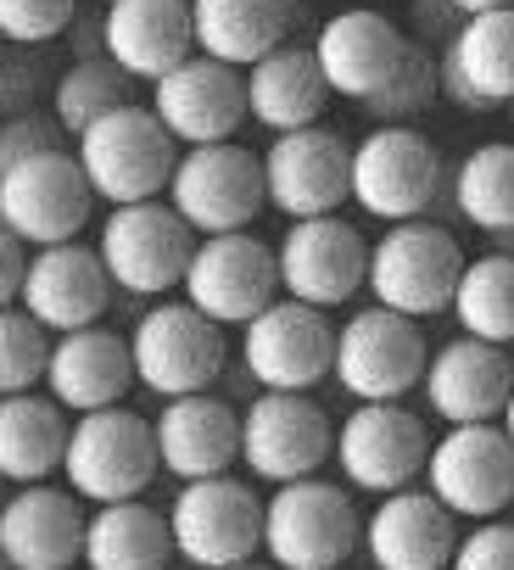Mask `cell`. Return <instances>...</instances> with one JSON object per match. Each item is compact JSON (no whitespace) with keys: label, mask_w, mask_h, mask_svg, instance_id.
I'll list each match as a JSON object with an SVG mask.
<instances>
[{"label":"cell","mask_w":514,"mask_h":570,"mask_svg":"<svg viewBox=\"0 0 514 570\" xmlns=\"http://www.w3.org/2000/svg\"><path fill=\"white\" fill-rule=\"evenodd\" d=\"M464 252L453 240L447 224L431 218H408V224H386L380 240H369V303L403 314V320H436L453 314V292L464 274Z\"/></svg>","instance_id":"6da1fadb"},{"label":"cell","mask_w":514,"mask_h":570,"mask_svg":"<svg viewBox=\"0 0 514 570\" xmlns=\"http://www.w3.org/2000/svg\"><path fill=\"white\" fill-rule=\"evenodd\" d=\"M79 168L96 185V196L107 207H129V202H151L168 196V179L179 168V140L162 129V118L151 107H118L112 118L90 124L79 140Z\"/></svg>","instance_id":"7a4b0ae2"},{"label":"cell","mask_w":514,"mask_h":570,"mask_svg":"<svg viewBox=\"0 0 514 570\" xmlns=\"http://www.w3.org/2000/svg\"><path fill=\"white\" fill-rule=\"evenodd\" d=\"M358 542L364 520L353 509V492L325 475L275 487V498L264 503V553L280 570H342Z\"/></svg>","instance_id":"3957f363"},{"label":"cell","mask_w":514,"mask_h":570,"mask_svg":"<svg viewBox=\"0 0 514 570\" xmlns=\"http://www.w3.org/2000/svg\"><path fill=\"white\" fill-rule=\"evenodd\" d=\"M196 229L174 213L168 196H151V202H129V207H112L96 229V252L112 274L118 292L129 297H168L185 285V268H190V252H196Z\"/></svg>","instance_id":"277c9868"},{"label":"cell","mask_w":514,"mask_h":570,"mask_svg":"<svg viewBox=\"0 0 514 570\" xmlns=\"http://www.w3.org/2000/svg\"><path fill=\"white\" fill-rule=\"evenodd\" d=\"M129 353H135V375L151 397L174 403V397H196L207 392L224 364H229V342L224 325H212L201 308H190L185 297H162L151 303L135 331H129Z\"/></svg>","instance_id":"5b68a950"},{"label":"cell","mask_w":514,"mask_h":570,"mask_svg":"<svg viewBox=\"0 0 514 570\" xmlns=\"http://www.w3.org/2000/svg\"><path fill=\"white\" fill-rule=\"evenodd\" d=\"M447 190L442 151L414 124H375L353 146V202L380 224L425 218Z\"/></svg>","instance_id":"8992f818"},{"label":"cell","mask_w":514,"mask_h":570,"mask_svg":"<svg viewBox=\"0 0 514 570\" xmlns=\"http://www.w3.org/2000/svg\"><path fill=\"white\" fill-rule=\"evenodd\" d=\"M162 470L157 459V431L146 414L135 409H96V414H73L68 431V492H79L85 503H129L151 487V475Z\"/></svg>","instance_id":"52a82bcc"},{"label":"cell","mask_w":514,"mask_h":570,"mask_svg":"<svg viewBox=\"0 0 514 570\" xmlns=\"http://www.w3.org/2000/svg\"><path fill=\"white\" fill-rule=\"evenodd\" d=\"M174 213L196 235H235L251 229L257 213L269 207V179H264V151H246L240 140L218 146H185L179 168L168 179Z\"/></svg>","instance_id":"ba28073f"},{"label":"cell","mask_w":514,"mask_h":570,"mask_svg":"<svg viewBox=\"0 0 514 570\" xmlns=\"http://www.w3.org/2000/svg\"><path fill=\"white\" fill-rule=\"evenodd\" d=\"M179 297L201 308L224 331H246L269 303H280V257L269 240H257L251 229L235 235H201L185 268Z\"/></svg>","instance_id":"9c48e42d"},{"label":"cell","mask_w":514,"mask_h":570,"mask_svg":"<svg viewBox=\"0 0 514 570\" xmlns=\"http://www.w3.org/2000/svg\"><path fill=\"white\" fill-rule=\"evenodd\" d=\"M168 525H174V553L196 570H229L264 553V498L235 475L179 481Z\"/></svg>","instance_id":"30bf717a"},{"label":"cell","mask_w":514,"mask_h":570,"mask_svg":"<svg viewBox=\"0 0 514 570\" xmlns=\"http://www.w3.org/2000/svg\"><path fill=\"white\" fill-rule=\"evenodd\" d=\"M425 331L419 320H403L380 303L347 314V325H336V370L330 381L353 397V403H403L419 381H425Z\"/></svg>","instance_id":"8fae6325"},{"label":"cell","mask_w":514,"mask_h":570,"mask_svg":"<svg viewBox=\"0 0 514 570\" xmlns=\"http://www.w3.org/2000/svg\"><path fill=\"white\" fill-rule=\"evenodd\" d=\"M336 459V425L308 392H257L240 409V464L269 481L291 487L319 475Z\"/></svg>","instance_id":"7c38bea8"},{"label":"cell","mask_w":514,"mask_h":570,"mask_svg":"<svg viewBox=\"0 0 514 570\" xmlns=\"http://www.w3.org/2000/svg\"><path fill=\"white\" fill-rule=\"evenodd\" d=\"M240 364L257 392H314L336 370V325L325 308L280 297L240 331Z\"/></svg>","instance_id":"4fadbf2b"},{"label":"cell","mask_w":514,"mask_h":570,"mask_svg":"<svg viewBox=\"0 0 514 570\" xmlns=\"http://www.w3.org/2000/svg\"><path fill=\"white\" fill-rule=\"evenodd\" d=\"M96 185L79 168V151H51L34 157L12 174H0V224H7L23 246H62L79 240V229L96 213Z\"/></svg>","instance_id":"5bb4252c"},{"label":"cell","mask_w":514,"mask_h":570,"mask_svg":"<svg viewBox=\"0 0 514 570\" xmlns=\"http://www.w3.org/2000/svg\"><path fill=\"white\" fill-rule=\"evenodd\" d=\"M336 464L353 492H403L431 464V431L403 403H358L336 425Z\"/></svg>","instance_id":"9a60e30c"},{"label":"cell","mask_w":514,"mask_h":570,"mask_svg":"<svg viewBox=\"0 0 514 570\" xmlns=\"http://www.w3.org/2000/svg\"><path fill=\"white\" fill-rule=\"evenodd\" d=\"M275 257H280V292L308 303V308H325V314L353 303L369 285V240L342 213L297 218L280 235Z\"/></svg>","instance_id":"2e32d148"},{"label":"cell","mask_w":514,"mask_h":570,"mask_svg":"<svg viewBox=\"0 0 514 570\" xmlns=\"http://www.w3.org/2000/svg\"><path fill=\"white\" fill-rule=\"evenodd\" d=\"M425 487L458 520H497L514 503V442L497 420L486 425H447L431 442Z\"/></svg>","instance_id":"e0dca14e"},{"label":"cell","mask_w":514,"mask_h":570,"mask_svg":"<svg viewBox=\"0 0 514 570\" xmlns=\"http://www.w3.org/2000/svg\"><path fill=\"white\" fill-rule=\"evenodd\" d=\"M264 179H269V207L297 218H330L342 213V202H353V146L314 124V129H291L275 135L264 151Z\"/></svg>","instance_id":"ac0fdd59"},{"label":"cell","mask_w":514,"mask_h":570,"mask_svg":"<svg viewBox=\"0 0 514 570\" xmlns=\"http://www.w3.org/2000/svg\"><path fill=\"white\" fill-rule=\"evenodd\" d=\"M112 292H118V285H112L101 252L85 246V240H62V246L29 252V274H23L18 308H29L51 336H68V331L101 325L107 308H112Z\"/></svg>","instance_id":"d6986e66"},{"label":"cell","mask_w":514,"mask_h":570,"mask_svg":"<svg viewBox=\"0 0 514 570\" xmlns=\"http://www.w3.org/2000/svg\"><path fill=\"white\" fill-rule=\"evenodd\" d=\"M151 112L162 118V129L179 146L235 140V129L251 118V107H246V73L196 51L190 62H179L168 79L151 85Z\"/></svg>","instance_id":"ffe728a7"},{"label":"cell","mask_w":514,"mask_h":570,"mask_svg":"<svg viewBox=\"0 0 514 570\" xmlns=\"http://www.w3.org/2000/svg\"><path fill=\"white\" fill-rule=\"evenodd\" d=\"M419 392H425V409L447 425L503 420V409L514 397V353L475 342V336H453L431 353Z\"/></svg>","instance_id":"44dd1931"},{"label":"cell","mask_w":514,"mask_h":570,"mask_svg":"<svg viewBox=\"0 0 514 570\" xmlns=\"http://www.w3.org/2000/svg\"><path fill=\"white\" fill-rule=\"evenodd\" d=\"M364 553L375 570H447L458 553V514L431 487L386 492L364 520Z\"/></svg>","instance_id":"7402d4cb"},{"label":"cell","mask_w":514,"mask_h":570,"mask_svg":"<svg viewBox=\"0 0 514 570\" xmlns=\"http://www.w3.org/2000/svg\"><path fill=\"white\" fill-rule=\"evenodd\" d=\"M85 498L68 487H18L0 509V553L12 570H73L85 564Z\"/></svg>","instance_id":"603a6c76"},{"label":"cell","mask_w":514,"mask_h":570,"mask_svg":"<svg viewBox=\"0 0 514 570\" xmlns=\"http://www.w3.org/2000/svg\"><path fill=\"white\" fill-rule=\"evenodd\" d=\"M403 51H408V35L375 7H347V12L325 18V29L314 35V57L325 68L330 96L358 101V107L397 73Z\"/></svg>","instance_id":"cb8c5ba5"},{"label":"cell","mask_w":514,"mask_h":570,"mask_svg":"<svg viewBox=\"0 0 514 570\" xmlns=\"http://www.w3.org/2000/svg\"><path fill=\"white\" fill-rule=\"evenodd\" d=\"M129 386H140L129 336H118V331H107V325H90V331H68V336L51 342L46 397H57L68 414L118 409V403L129 397Z\"/></svg>","instance_id":"d4e9b609"},{"label":"cell","mask_w":514,"mask_h":570,"mask_svg":"<svg viewBox=\"0 0 514 570\" xmlns=\"http://www.w3.org/2000/svg\"><path fill=\"white\" fill-rule=\"evenodd\" d=\"M101 29H107V57L135 85H157L196 57L190 0H112V7H101Z\"/></svg>","instance_id":"484cf974"},{"label":"cell","mask_w":514,"mask_h":570,"mask_svg":"<svg viewBox=\"0 0 514 570\" xmlns=\"http://www.w3.org/2000/svg\"><path fill=\"white\" fill-rule=\"evenodd\" d=\"M151 431H157L162 470L179 475V481L229 475L240 464V409H229L212 392L162 403V414L151 420Z\"/></svg>","instance_id":"4316f807"},{"label":"cell","mask_w":514,"mask_h":570,"mask_svg":"<svg viewBox=\"0 0 514 570\" xmlns=\"http://www.w3.org/2000/svg\"><path fill=\"white\" fill-rule=\"evenodd\" d=\"M330 85L325 68L314 57V46L286 40L280 51H269L264 62L246 68V107L251 124H264L269 135H291V129H314L330 107Z\"/></svg>","instance_id":"83f0119b"},{"label":"cell","mask_w":514,"mask_h":570,"mask_svg":"<svg viewBox=\"0 0 514 570\" xmlns=\"http://www.w3.org/2000/svg\"><path fill=\"white\" fill-rule=\"evenodd\" d=\"M303 7L297 0H190V29L196 51L229 68H251L269 51H280L297 29Z\"/></svg>","instance_id":"f1b7e54d"},{"label":"cell","mask_w":514,"mask_h":570,"mask_svg":"<svg viewBox=\"0 0 514 570\" xmlns=\"http://www.w3.org/2000/svg\"><path fill=\"white\" fill-rule=\"evenodd\" d=\"M68 409L40 392L0 397V481L12 487H40L62 470L68 459Z\"/></svg>","instance_id":"f546056e"},{"label":"cell","mask_w":514,"mask_h":570,"mask_svg":"<svg viewBox=\"0 0 514 570\" xmlns=\"http://www.w3.org/2000/svg\"><path fill=\"white\" fill-rule=\"evenodd\" d=\"M174 553V525L162 509L129 498V503H96L85 525V570H162Z\"/></svg>","instance_id":"4dcf8cb0"},{"label":"cell","mask_w":514,"mask_h":570,"mask_svg":"<svg viewBox=\"0 0 514 570\" xmlns=\"http://www.w3.org/2000/svg\"><path fill=\"white\" fill-rule=\"evenodd\" d=\"M442 202L481 235L514 229V146L508 140H486V146L464 151L458 168H447Z\"/></svg>","instance_id":"1f68e13d"},{"label":"cell","mask_w":514,"mask_h":570,"mask_svg":"<svg viewBox=\"0 0 514 570\" xmlns=\"http://www.w3.org/2000/svg\"><path fill=\"white\" fill-rule=\"evenodd\" d=\"M453 320L475 342L514 347V257L508 252H486L464 263L458 292H453Z\"/></svg>","instance_id":"d6a6232c"},{"label":"cell","mask_w":514,"mask_h":570,"mask_svg":"<svg viewBox=\"0 0 514 570\" xmlns=\"http://www.w3.org/2000/svg\"><path fill=\"white\" fill-rule=\"evenodd\" d=\"M442 57L469 79L475 96H486L492 107H508L514 101V7L464 18L458 40L442 46Z\"/></svg>","instance_id":"836d02e7"},{"label":"cell","mask_w":514,"mask_h":570,"mask_svg":"<svg viewBox=\"0 0 514 570\" xmlns=\"http://www.w3.org/2000/svg\"><path fill=\"white\" fill-rule=\"evenodd\" d=\"M118 107H135V79L112 62V57H96V62H68L57 73V90H51V118L68 129V140H79L90 124L112 118Z\"/></svg>","instance_id":"e575fe53"},{"label":"cell","mask_w":514,"mask_h":570,"mask_svg":"<svg viewBox=\"0 0 514 570\" xmlns=\"http://www.w3.org/2000/svg\"><path fill=\"white\" fill-rule=\"evenodd\" d=\"M442 101V68H436V51L408 40L397 73L364 101V118L369 124H414L419 112H431Z\"/></svg>","instance_id":"d590c367"},{"label":"cell","mask_w":514,"mask_h":570,"mask_svg":"<svg viewBox=\"0 0 514 570\" xmlns=\"http://www.w3.org/2000/svg\"><path fill=\"white\" fill-rule=\"evenodd\" d=\"M51 331L29 314V308H0V397H18L46 386V364H51Z\"/></svg>","instance_id":"8d00e7d4"},{"label":"cell","mask_w":514,"mask_h":570,"mask_svg":"<svg viewBox=\"0 0 514 570\" xmlns=\"http://www.w3.org/2000/svg\"><path fill=\"white\" fill-rule=\"evenodd\" d=\"M40 51L46 46H0V118H23L40 112V101H51L57 73Z\"/></svg>","instance_id":"74e56055"},{"label":"cell","mask_w":514,"mask_h":570,"mask_svg":"<svg viewBox=\"0 0 514 570\" xmlns=\"http://www.w3.org/2000/svg\"><path fill=\"white\" fill-rule=\"evenodd\" d=\"M79 0H0V40L7 46H51L68 40Z\"/></svg>","instance_id":"f35d334b"},{"label":"cell","mask_w":514,"mask_h":570,"mask_svg":"<svg viewBox=\"0 0 514 570\" xmlns=\"http://www.w3.org/2000/svg\"><path fill=\"white\" fill-rule=\"evenodd\" d=\"M68 151V129L51 112H23V118H0V174H12L34 157Z\"/></svg>","instance_id":"ab89813d"},{"label":"cell","mask_w":514,"mask_h":570,"mask_svg":"<svg viewBox=\"0 0 514 570\" xmlns=\"http://www.w3.org/2000/svg\"><path fill=\"white\" fill-rule=\"evenodd\" d=\"M447 570H514V520H475Z\"/></svg>","instance_id":"60d3db41"},{"label":"cell","mask_w":514,"mask_h":570,"mask_svg":"<svg viewBox=\"0 0 514 570\" xmlns=\"http://www.w3.org/2000/svg\"><path fill=\"white\" fill-rule=\"evenodd\" d=\"M408 18H414V35H408V40H419V46H431V51L453 46L458 29H464V12L453 7V0H408Z\"/></svg>","instance_id":"b9f144b4"},{"label":"cell","mask_w":514,"mask_h":570,"mask_svg":"<svg viewBox=\"0 0 514 570\" xmlns=\"http://www.w3.org/2000/svg\"><path fill=\"white\" fill-rule=\"evenodd\" d=\"M23 274H29V246L0 224V308H12L23 297Z\"/></svg>","instance_id":"7bdbcfd3"},{"label":"cell","mask_w":514,"mask_h":570,"mask_svg":"<svg viewBox=\"0 0 514 570\" xmlns=\"http://www.w3.org/2000/svg\"><path fill=\"white\" fill-rule=\"evenodd\" d=\"M68 46H73V62H96V57H107L101 12H79V18H73V29H68Z\"/></svg>","instance_id":"ee69618b"},{"label":"cell","mask_w":514,"mask_h":570,"mask_svg":"<svg viewBox=\"0 0 514 570\" xmlns=\"http://www.w3.org/2000/svg\"><path fill=\"white\" fill-rule=\"evenodd\" d=\"M436 68H442V101H453L458 112H497L486 96H475V90H469V79H464V73H458L442 51H436Z\"/></svg>","instance_id":"f6af8a7d"},{"label":"cell","mask_w":514,"mask_h":570,"mask_svg":"<svg viewBox=\"0 0 514 570\" xmlns=\"http://www.w3.org/2000/svg\"><path fill=\"white\" fill-rule=\"evenodd\" d=\"M453 7H458L464 18H481V12H508L514 0H453Z\"/></svg>","instance_id":"bcb514c9"},{"label":"cell","mask_w":514,"mask_h":570,"mask_svg":"<svg viewBox=\"0 0 514 570\" xmlns=\"http://www.w3.org/2000/svg\"><path fill=\"white\" fill-rule=\"evenodd\" d=\"M492 252H508V257H514V229H503V235H492Z\"/></svg>","instance_id":"7dc6e473"},{"label":"cell","mask_w":514,"mask_h":570,"mask_svg":"<svg viewBox=\"0 0 514 570\" xmlns=\"http://www.w3.org/2000/svg\"><path fill=\"white\" fill-rule=\"evenodd\" d=\"M497 425H503V436L514 442V397H508V409H503V420H497Z\"/></svg>","instance_id":"c3c4849f"},{"label":"cell","mask_w":514,"mask_h":570,"mask_svg":"<svg viewBox=\"0 0 514 570\" xmlns=\"http://www.w3.org/2000/svg\"><path fill=\"white\" fill-rule=\"evenodd\" d=\"M229 570H280V564H257V559H246V564H229Z\"/></svg>","instance_id":"681fc988"},{"label":"cell","mask_w":514,"mask_h":570,"mask_svg":"<svg viewBox=\"0 0 514 570\" xmlns=\"http://www.w3.org/2000/svg\"><path fill=\"white\" fill-rule=\"evenodd\" d=\"M0 509H7V481H0Z\"/></svg>","instance_id":"f907efd6"},{"label":"cell","mask_w":514,"mask_h":570,"mask_svg":"<svg viewBox=\"0 0 514 570\" xmlns=\"http://www.w3.org/2000/svg\"><path fill=\"white\" fill-rule=\"evenodd\" d=\"M0 570H12V564H7V553H0Z\"/></svg>","instance_id":"816d5d0a"},{"label":"cell","mask_w":514,"mask_h":570,"mask_svg":"<svg viewBox=\"0 0 514 570\" xmlns=\"http://www.w3.org/2000/svg\"><path fill=\"white\" fill-rule=\"evenodd\" d=\"M508 118H514V101H508Z\"/></svg>","instance_id":"f5cc1de1"},{"label":"cell","mask_w":514,"mask_h":570,"mask_svg":"<svg viewBox=\"0 0 514 570\" xmlns=\"http://www.w3.org/2000/svg\"><path fill=\"white\" fill-rule=\"evenodd\" d=\"M101 7H112V0H101Z\"/></svg>","instance_id":"db71d44e"},{"label":"cell","mask_w":514,"mask_h":570,"mask_svg":"<svg viewBox=\"0 0 514 570\" xmlns=\"http://www.w3.org/2000/svg\"><path fill=\"white\" fill-rule=\"evenodd\" d=\"M0 46H7V40H0Z\"/></svg>","instance_id":"11a10c76"},{"label":"cell","mask_w":514,"mask_h":570,"mask_svg":"<svg viewBox=\"0 0 514 570\" xmlns=\"http://www.w3.org/2000/svg\"><path fill=\"white\" fill-rule=\"evenodd\" d=\"M508 353H514V347H508Z\"/></svg>","instance_id":"9f6ffc18"},{"label":"cell","mask_w":514,"mask_h":570,"mask_svg":"<svg viewBox=\"0 0 514 570\" xmlns=\"http://www.w3.org/2000/svg\"><path fill=\"white\" fill-rule=\"evenodd\" d=\"M342 570H347V564H342Z\"/></svg>","instance_id":"6f0895ef"}]
</instances>
